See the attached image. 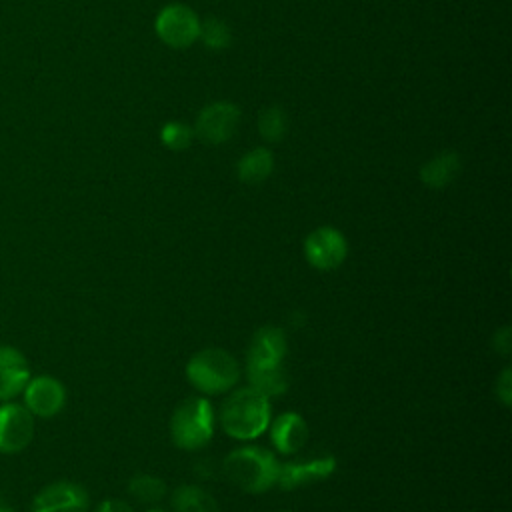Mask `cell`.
<instances>
[{
    "mask_svg": "<svg viewBox=\"0 0 512 512\" xmlns=\"http://www.w3.org/2000/svg\"><path fill=\"white\" fill-rule=\"evenodd\" d=\"M128 492L132 494V498H136L138 502H144V504H156L160 502L166 492H168V486L164 480H160L158 476H152V474H136L130 478L128 482Z\"/></svg>",
    "mask_w": 512,
    "mask_h": 512,
    "instance_id": "cell-19",
    "label": "cell"
},
{
    "mask_svg": "<svg viewBox=\"0 0 512 512\" xmlns=\"http://www.w3.org/2000/svg\"><path fill=\"white\" fill-rule=\"evenodd\" d=\"M258 130L264 140L278 142L286 132V116L278 106H270L258 116Z\"/></svg>",
    "mask_w": 512,
    "mask_h": 512,
    "instance_id": "cell-20",
    "label": "cell"
},
{
    "mask_svg": "<svg viewBox=\"0 0 512 512\" xmlns=\"http://www.w3.org/2000/svg\"><path fill=\"white\" fill-rule=\"evenodd\" d=\"M146 512H170V510H164V508H156V506H154V508H148Z\"/></svg>",
    "mask_w": 512,
    "mask_h": 512,
    "instance_id": "cell-27",
    "label": "cell"
},
{
    "mask_svg": "<svg viewBox=\"0 0 512 512\" xmlns=\"http://www.w3.org/2000/svg\"><path fill=\"white\" fill-rule=\"evenodd\" d=\"M496 396L508 408L512 404V370L504 368L496 380Z\"/></svg>",
    "mask_w": 512,
    "mask_h": 512,
    "instance_id": "cell-23",
    "label": "cell"
},
{
    "mask_svg": "<svg viewBox=\"0 0 512 512\" xmlns=\"http://www.w3.org/2000/svg\"><path fill=\"white\" fill-rule=\"evenodd\" d=\"M32 378L26 356L8 344H0V402L14 400L22 394Z\"/></svg>",
    "mask_w": 512,
    "mask_h": 512,
    "instance_id": "cell-12",
    "label": "cell"
},
{
    "mask_svg": "<svg viewBox=\"0 0 512 512\" xmlns=\"http://www.w3.org/2000/svg\"><path fill=\"white\" fill-rule=\"evenodd\" d=\"M160 40L172 48H186L200 36V20L194 10L182 4L162 8L154 22Z\"/></svg>",
    "mask_w": 512,
    "mask_h": 512,
    "instance_id": "cell-6",
    "label": "cell"
},
{
    "mask_svg": "<svg viewBox=\"0 0 512 512\" xmlns=\"http://www.w3.org/2000/svg\"><path fill=\"white\" fill-rule=\"evenodd\" d=\"M94 512H134L132 506H128V502L118 500V498H106L102 500Z\"/></svg>",
    "mask_w": 512,
    "mask_h": 512,
    "instance_id": "cell-25",
    "label": "cell"
},
{
    "mask_svg": "<svg viewBox=\"0 0 512 512\" xmlns=\"http://www.w3.org/2000/svg\"><path fill=\"white\" fill-rule=\"evenodd\" d=\"M286 350H288V344H286L284 332L276 326H262L254 332L250 340L246 364L248 366H280L286 356Z\"/></svg>",
    "mask_w": 512,
    "mask_h": 512,
    "instance_id": "cell-13",
    "label": "cell"
},
{
    "mask_svg": "<svg viewBox=\"0 0 512 512\" xmlns=\"http://www.w3.org/2000/svg\"><path fill=\"white\" fill-rule=\"evenodd\" d=\"M34 438V416L18 402L0 404V454H18Z\"/></svg>",
    "mask_w": 512,
    "mask_h": 512,
    "instance_id": "cell-7",
    "label": "cell"
},
{
    "mask_svg": "<svg viewBox=\"0 0 512 512\" xmlns=\"http://www.w3.org/2000/svg\"><path fill=\"white\" fill-rule=\"evenodd\" d=\"M334 470H336V458L330 454L318 456L306 462H284L280 464L276 484L282 490H296L300 486L314 484L332 476Z\"/></svg>",
    "mask_w": 512,
    "mask_h": 512,
    "instance_id": "cell-11",
    "label": "cell"
},
{
    "mask_svg": "<svg viewBox=\"0 0 512 512\" xmlns=\"http://www.w3.org/2000/svg\"><path fill=\"white\" fill-rule=\"evenodd\" d=\"M88 504L90 496L82 484L58 480L34 496L30 512H86Z\"/></svg>",
    "mask_w": 512,
    "mask_h": 512,
    "instance_id": "cell-9",
    "label": "cell"
},
{
    "mask_svg": "<svg viewBox=\"0 0 512 512\" xmlns=\"http://www.w3.org/2000/svg\"><path fill=\"white\" fill-rule=\"evenodd\" d=\"M348 256V242L334 226H318L304 238L306 262L322 272L336 270Z\"/></svg>",
    "mask_w": 512,
    "mask_h": 512,
    "instance_id": "cell-5",
    "label": "cell"
},
{
    "mask_svg": "<svg viewBox=\"0 0 512 512\" xmlns=\"http://www.w3.org/2000/svg\"><path fill=\"white\" fill-rule=\"evenodd\" d=\"M216 414L208 398L188 396L172 412L170 438L182 450L204 448L214 434Z\"/></svg>",
    "mask_w": 512,
    "mask_h": 512,
    "instance_id": "cell-4",
    "label": "cell"
},
{
    "mask_svg": "<svg viewBox=\"0 0 512 512\" xmlns=\"http://www.w3.org/2000/svg\"><path fill=\"white\" fill-rule=\"evenodd\" d=\"M240 120V110L230 102H214L198 114L196 134L202 142L222 144L226 142Z\"/></svg>",
    "mask_w": 512,
    "mask_h": 512,
    "instance_id": "cell-10",
    "label": "cell"
},
{
    "mask_svg": "<svg viewBox=\"0 0 512 512\" xmlns=\"http://www.w3.org/2000/svg\"><path fill=\"white\" fill-rule=\"evenodd\" d=\"M226 478L244 492L262 494L268 492L278 478V458L262 446H240L224 458Z\"/></svg>",
    "mask_w": 512,
    "mask_h": 512,
    "instance_id": "cell-2",
    "label": "cell"
},
{
    "mask_svg": "<svg viewBox=\"0 0 512 512\" xmlns=\"http://www.w3.org/2000/svg\"><path fill=\"white\" fill-rule=\"evenodd\" d=\"M280 512H292V510H280Z\"/></svg>",
    "mask_w": 512,
    "mask_h": 512,
    "instance_id": "cell-28",
    "label": "cell"
},
{
    "mask_svg": "<svg viewBox=\"0 0 512 512\" xmlns=\"http://www.w3.org/2000/svg\"><path fill=\"white\" fill-rule=\"evenodd\" d=\"M460 172V158L454 152H442L430 158L420 168V180L428 188H444L448 186Z\"/></svg>",
    "mask_w": 512,
    "mask_h": 512,
    "instance_id": "cell-16",
    "label": "cell"
},
{
    "mask_svg": "<svg viewBox=\"0 0 512 512\" xmlns=\"http://www.w3.org/2000/svg\"><path fill=\"white\" fill-rule=\"evenodd\" d=\"M492 348L498 352V354H510L512 350V336H510V328L508 326H502L494 338H492Z\"/></svg>",
    "mask_w": 512,
    "mask_h": 512,
    "instance_id": "cell-24",
    "label": "cell"
},
{
    "mask_svg": "<svg viewBox=\"0 0 512 512\" xmlns=\"http://www.w3.org/2000/svg\"><path fill=\"white\" fill-rule=\"evenodd\" d=\"M246 378H248V386H252L266 398L282 396L288 388V378L282 364L280 366H248L246 364Z\"/></svg>",
    "mask_w": 512,
    "mask_h": 512,
    "instance_id": "cell-17",
    "label": "cell"
},
{
    "mask_svg": "<svg viewBox=\"0 0 512 512\" xmlns=\"http://www.w3.org/2000/svg\"><path fill=\"white\" fill-rule=\"evenodd\" d=\"M222 430L236 440H254L268 430L272 420L270 398L252 386L232 390L218 412Z\"/></svg>",
    "mask_w": 512,
    "mask_h": 512,
    "instance_id": "cell-1",
    "label": "cell"
},
{
    "mask_svg": "<svg viewBox=\"0 0 512 512\" xmlns=\"http://www.w3.org/2000/svg\"><path fill=\"white\" fill-rule=\"evenodd\" d=\"M270 442L280 454H296L308 440V424L298 412H284L268 424Z\"/></svg>",
    "mask_w": 512,
    "mask_h": 512,
    "instance_id": "cell-14",
    "label": "cell"
},
{
    "mask_svg": "<svg viewBox=\"0 0 512 512\" xmlns=\"http://www.w3.org/2000/svg\"><path fill=\"white\" fill-rule=\"evenodd\" d=\"M274 168V156L266 148H254L244 154L236 166L238 178L246 184H258L270 176Z\"/></svg>",
    "mask_w": 512,
    "mask_h": 512,
    "instance_id": "cell-18",
    "label": "cell"
},
{
    "mask_svg": "<svg viewBox=\"0 0 512 512\" xmlns=\"http://www.w3.org/2000/svg\"><path fill=\"white\" fill-rule=\"evenodd\" d=\"M240 378L236 358L224 348H204L186 364V380L202 394L216 396L230 392Z\"/></svg>",
    "mask_w": 512,
    "mask_h": 512,
    "instance_id": "cell-3",
    "label": "cell"
},
{
    "mask_svg": "<svg viewBox=\"0 0 512 512\" xmlns=\"http://www.w3.org/2000/svg\"><path fill=\"white\" fill-rule=\"evenodd\" d=\"M0 512H16L4 498H0Z\"/></svg>",
    "mask_w": 512,
    "mask_h": 512,
    "instance_id": "cell-26",
    "label": "cell"
},
{
    "mask_svg": "<svg viewBox=\"0 0 512 512\" xmlns=\"http://www.w3.org/2000/svg\"><path fill=\"white\" fill-rule=\"evenodd\" d=\"M172 512H220L216 498L196 484H180L170 496Z\"/></svg>",
    "mask_w": 512,
    "mask_h": 512,
    "instance_id": "cell-15",
    "label": "cell"
},
{
    "mask_svg": "<svg viewBox=\"0 0 512 512\" xmlns=\"http://www.w3.org/2000/svg\"><path fill=\"white\" fill-rule=\"evenodd\" d=\"M160 140L170 150H184L192 142V128L184 122H168L160 130Z\"/></svg>",
    "mask_w": 512,
    "mask_h": 512,
    "instance_id": "cell-22",
    "label": "cell"
},
{
    "mask_svg": "<svg viewBox=\"0 0 512 512\" xmlns=\"http://www.w3.org/2000/svg\"><path fill=\"white\" fill-rule=\"evenodd\" d=\"M22 396L26 410L34 418H52L66 406V388L58 378L50 374L30 378L22 390Z\"/></svg>",
    "mask_w": 512,
    "mask_h": 512,
    "instance_id": "cell-8",
    "label": "cell"
},
{
    "mask_svg": "<svg viewBox=\"0 0 512 512\" xmlns=\"http://www.w3.org/2000/svg\"><path fill=\"white\" fill-rule=\"evenodd\" d=\"M198 38H202L208 48L222 50V48H228V44L232 40V32L222 20L206 18L204 22H200V36Z\"/></svg>",
    "mask_w": 512,
    "mask_h": 512,
    "instance_id": "cell-21",
    "label": "cell"
}]
</instances>
